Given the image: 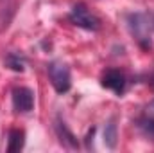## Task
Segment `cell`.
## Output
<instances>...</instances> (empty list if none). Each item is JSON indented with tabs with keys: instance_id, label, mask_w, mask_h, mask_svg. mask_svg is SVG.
<instances>
[{
	"instance_id": "6da1fadb",
	"label": "cell",
	"mask_w": 154,
	"mask_h": 153,
	"mask_svg": "<svg viewBox=\"0 0 154 153\" xmlns=\"http://www.w3.org/2000/svg\"><path fill=\"white\" fill-rule=\"evenodd\" d=\"M127 25L131 34L134 36L136 43L143 49V50H151L152 49V38H151V18L145 13H133L127 16Z\"/></svg>"
},
{
	"instance_id": "7a4b0ae2",
	"label": "cell",
	"mask_w": 154,
	"mask_h": 153,
	"mask_svg": "<svg viewBox=\"0 0 154 153\" xmlns=\"http://www.w3.org/2000/svg\"><path fill=\"white\" fill-rule=\"evenodd\" d=\"M68 20H70L74 25L81 27V29H86V31H99V29H100V20H99V18L88 9V5L82 4V2L75 4V5L70 9Z\"/></svg>"
},
{
	"instance_id": "3957f363",
	"label": "cell",
	"mask_w": 154,
	"mask_h": 153,
	"mask_svg": "<svg viewBox=\"0 0 154 153\" xmlns=\"http://www.w3.org/2000/svg\"><path fill=\"white\" fill-rule=\"evenodd\" d=\"M47 70H48L50 83H52V86L56 88L57 94H66L70 90V86H72V74H70L68 65H65L61 61H52Z\"/></svg>"
},
{
	"instance_id": "277c9868",
	"label": "cell",
	"mask_w": 154,
	"mask_h": 153,
	"mask_svg": "<svg viewBox=\"0 0 154 153\" xmlns=\"http://www.w3.org/2000/svg\"><path fill=\"white\" fill-rule=\"evenodd\" d=\"M13 106L20 114H27L34 108V92L27 86H16L13 90Z\"/></svg>"
},
{
	"instance_id": "5b68a950",
	"label": "cell",
	"mask_w": 154,
	"mask_h": 153,
	"mask_svg": "<svg viewBox=\"0 0 154 153\" xmlns=\"http://www.w3.org/2000/svg\"><path fill=\"white\" fill-rule=\"evenodd\" d=\"M102 86L115 92L116 96H122L125 92V86H127V79L124 76V72L116 70V69H109L102 74Z\"/></svg>"
},
{
	"instance_id": "8992f818",
	"label": "cell",
	"mask_w": 154,
	"mask_h": 153,
	"mask_svg": "<svg viewBox=\"0 0 154 153\" xmlns=\"http://www.w3.org/2000/svg\"><path fill=\"white\" fill-rule=\"evenodd\" d=\"M25 144V132L23 130H11L7 135V151L9 153H16L20 151Z\"/></svg>"
},
{
	"instance_id": "52a82bcc",
	"label": "cell",
	"mask_w": 154,
	"mask_h": 153,
	"mask_svg": "<svg viewBox=\"0 0 154 153\" xmlns=\"http://www.w3.org/2000/svg\"><path fill=\"white\" fill-rule=\"evenodd\" d=\"M56 132H57L59 141H61L63 146H66V148H70V150H75L77 148V139L74 137V133L66 128V124H65L63 121H57V124H56Z\"/></svg>"
},
{
	"instance_id": "ba28073f",
	"label": "cell",
	"mask_w": 154,
	"mask_h": 153,
	"mask_svg": "<svg viewBox=\"0 0 154 153\" xmlns=\"http://www.w3.org/2000/svg\"><path fill=\"white\" fill-rule=\"evenodd\" d=\"M5 67L14 70V72H23L25 70V58L18 52H9L5 56Z\"/></svg>"
},
{
	"instance_id": "9c48e42d",
	"label": "cell",
	"mask_w": 154,
	"mask_h": 153,
	"mask_svg": "<svg viewBox=\"0 0 154 153\" xmlns=\"http://www.w3.org/2000/svg\"><path fill=\"white\" fill-rule=\"evenodd\" d=\"M116 139H118L116 124H115V121L111 119V121L106 124V128H104V144H106L108 148H115L116 146Z\"/></svg>"
},
{
	"instance_id": "30bf717a",
	"label": "cell",
	"mask_w": 154,
	"mask_h": 153,
	"mask_svg": "<svg viewBox=\"0 0 154 153\" xmlns=\"http://www.w3.org/2000/svg\"><path fill=\"white\" fill-rule=\"evenodd\" d=\"M145 122H154V101L145 108Z\"/></svg>"
},
{
	"instance_id": "8fae6325",
	"label": "cell",
	"mask_w": 154,
	"mask_h": 153,
	"mask_svg": "<svg viewBox=\"0 0 154 153\" xmlns=\"http://www.w3.org/2000/svg\"><path fill=\"white\" fill-rule=\"evenodd\" d=\"M151 85L154 86V74H152V77H151Z\"/></svg>"
},
{
	"instance_id": "7c38bea8",
	"label": "cell",
	"mask_w": 154,
	"mask_h": 153,
	"mask_svg": "<svg viewBox=\"0 0 154 153\" xmlns=\"http://www.w3.org/2000/svg\"><path fill=\"white\" fill-rule=\"evenodd\" d=\"M152 25H154V16H152Z\"/></svg>"
}]
</instances>
